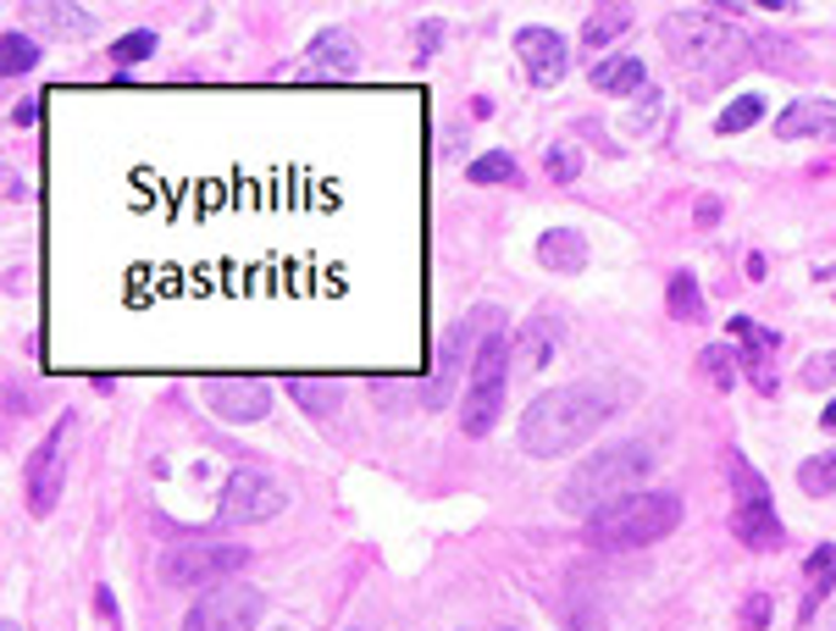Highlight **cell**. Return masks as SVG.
Listing matches in <instances>:
<instances>
[{
  "instance_id": "cell-1",
  "label": "cell",
  "mask_w": 836,
  "mask_h": 631,
  "mask_svg": "<svg viewBox=\"0 0 836 631\" xmlns=\"http://www.w3.org/2000/svg\"><path fill=\"white\" fill-rule=\"evenodd\" d=\"M626 399H632V383H621V377L549 388V394H538V399L527 405V416H521V448H527L532 460H560L565 448L588 443Z\"/></svg>"
},
{
  "instance_id": "cell-2",
  "label": "cell",
  "mask_w": 836,
  "mask_h": 631,
  "mask_svg": "<svg viewBox=\"0 0 836 631\" xmlns=\"http://www.w3.org/2000/svg\"><path fill=\"white\" fill-rule=\"evenodd\" d=\"M648 471H654V460H648V448H643V443L599 448L593 460H581V466L565 477L560 504H565L570 515H581V521H593L599 510H610V504L643 493V477H648Z\"/></svg>"
},
{
  "instance_id": "cell-3",
  "label": "cell",
  "mask_w": 836,
  "mask_h": 631,
  "mask_svg": "<svg viewBox=\"0 0 836 631\" xmlns=\"http://www.w3.org/2000/svg\"><path fill=\"white\" fill-rule=\"evenodd\" d=\"M682 526V499L676 493H632L610 510H599L581 537H588V549H648L659 537H671Z\"/></svg>"
},
{
  "instance_id": "cell-4",
  "label": "cell",
  "mask_w": 836,
  "mask_h": 631,
  "mask_svg": "<svg viewBox=\"0 0 836 631\" xmlns=\"http://www.w3.org/2000/svg\"><path fill=\"white\" fill-rule=\"evenodd\" d=\"M510 366H516V338H505V327H493L471 354V383L460 394V432L466 437H487L493 421L505 416V372Z\"/></svg>"
},
{
  "instance_id": "cell-5",
  "label": "cell",
  "mask_w": 836,
  "mask_h": 631,
  "mask_svg": "<svg viewBox=\"0 0 836 631\" xmlns=\"http://www.w3.org/2000/svg\"><path fill=\"white\" fill-rule=\"evenodd\" d=\"M659 34L687 67H731V56L742 50V28L726 12H671Z\"/></svg>"
},
{
  "instance_id": "cell-6",
  "label": "cell",
  "mask_w": 836,
  "mask_h": 631,
  "mask_svg": "<svg viewBox=\"0 0 836 631\" xmlns=\"http://www.w3.org/2000/svg\"><path fill=\"white\" fill-rule=\"evenodd\" d=\"M249 565V549H238V544H184V549H166L161 554V582L166 587H222V582H233L238 571Z\"/></svg>"
},
{
  "instance_id": "cell-7",
  "label": "cell",
  "mask_w": 836,
  "mask_h": 631,
  "mask_svg": "<svg viewBox=\"0 0 836 631\" xmlns=\"http://www.w3.org/2000/svg\"><path fill=\"white\" fill-rule=\"evenodd\" d=\"M267 609V593L249 587V582H222V587H205L195 598V609L184 615V631H256Z\"/></svg>"
},
{
  "instance_id": "cell-8",
  "label": "cell",
  "mask_w": 836,
  "mask_h": 631,
  "mask_svg": "<svg viewBox=\"0 0 836 631\" xmlns=\"http://www.w3.org/2000/svg\"><path fill=\"white\" fill-rule=\"evenodd\" d=\"M283 504H289L283 482L267 477V471H256V466H238V471L222 482V521H233V526L272 521V515H283Z\"/></svg>"
},
{
  "instance_id": "cell-9",
  "label": "cell",
  "mask_w": 836,
  "mask_h": 631,
  "mask_svg": "<svg viewBox=\"0 0 836 631\" xmlns=\"http://www.w3.org/2000/svg\"><path fill=\"white\" fill-rule=\"evenodd\" d=\"M67 443H72V416H61V426H50V437L28 455L23 466V493L34 515H50L61 504V482H67Z\"/></svg>"
},
{
  "instance_id": "cell-10",
  "label": "cell",
  "mask_w": 836,
  "mask_h": 631,
  "mask_svg": "<svg viewBox=\"0 0 836 631\" xmlns=\"http://www.w3.org/2000/svg\"><path fill=\"white\" fill-rule=\"evenodd\" d=\"M205 405L227 426H249L272 416V383L261 377H205Z\"/></svg>"
},
{
  "instance_id": "cell-11",
  "label": "cell",
  "mask_w": 836,
  "mask_h": 631,
  "mask_svg": "<svg viewBox=\"0 0 836 631\" xmlns=\"http://www.w3.org/2000/svg\"><path fill=\"white\" fill-rule=\"evenodd\" d=\"M516 56H521V67H527V78L532 83H560L565 78V67H570V56H565V39L554 34V28H521L516 34Z\"/></svg>"
},
{
  "instance_id": "cell-12",
  "label": "cell",
  "mask_w": 836,
  "mask_h": 631,
  "mask_svg": "<svg viewBox=\"0 0 836 631\" xmlns=\"http://www.w3.org/2000/svg\"><path fill=\"white\" fill-rule=\"evenodd\" d=\"M355 67H361V45H355L350 28H327V34L305 50V72H339V78H350Z\"/></svg>"
},
{
  "instance_id": "cell-13",
  "label": "cell",
  "mask_w": 836,
  "mask_h": 631,
  "mask_svg": "<svg viewBox=\"0 0 836 631\" xmlns=\"http://www.w3.org/2000/svg\"><path fill=\"white\" fill-rule=\"evenodd\" d=\"M731 537L742 549H776L781 544V521H776V510L770 504H737L731 510Z\"/></svg>"
},
{
  "instance_id": "cell-14",
  "label": "cell",
  "mask_w": 836,
  "mask_h": 631,
  "mask_svg": "<svg viewBox=\"0 0 836 631\" xmlns=\"http://www.w3.org/2000/svg\"><path fill=\"white\" fill-rule=\"evenodd\" d=\"M776 133L781 139H831L836 133V106H825V101H792L776 117Z\"/></svg>"
},
{
  "instance_id": "cell-15",
  "label": "cell",
  "mask_w": 836,
  "mask_h": 631,
  "mask_svg": "<svg viewBox=\"0 0 836 631\" xmlns=\"http://www.w3.org/2000/svg\"><path fill=\"white\" fill-rule=\"evenodd\" d=\"M554 338H560V322H554L549 311L527 316V327L516 332V366H521V372H543L549 354H554Z\"/></svg>"
},
{
  "instance_id": "cell-16",
  "label": "cell",
  "mask_w": 836,
  "mask_h": 631,
  "mask_svg": "<svg viewBox=\"0 0 836 631\" xmlns=\"http://www.w3.org/2000/svg\"><path fill=\"white\" fill-rule=\"evenodd\" d=\"M538 260L549 266V272H581V266H588V238H581L576 227H549L538 238Z\"/></svg>"
},
{
  "instance_id": "cell-17",
  "label": "cell",
  "mask_w": 836,
  "mask_h": 631,
  "mask_svg": "<svg viewBox=\"0 0 836 631\" xmlns=\"http://www.w3.org/2000/svg\"><path fill=\"white\" fill-rule=\"evenodd\" d=\"M593 89H604V95H637V89H648V67L637 56H610L593 67Z\"/></svg>"
},
{
  "instance_id": "cell-18",
  "label": "cell",
  "mask_w": 836,
  "mask_h": 631,
  "mask_svg": "<svg viewBox=\"0 0 836 631\" xmlns=\"http://www.w3.org/2000/svg\"><path fill=\"white\" fill-rule=\"evenodd\" d=\"M289 394L299 399V410L305 416H316V421H327L332 410H339V383H332V377H289Z\"/></svg>"
},
{
  "instance_id": "cell-19",
  "label": "cell",
  "mask_w": 836,
  "mask_h": 631,
  "mask_svg": "<svg viewBox=\"0 0 836 631\" xmlns=\"http://www.w3.org/2000/svg\"><path fill=\"white\" fill-rule=\"evenodd\" d=\"M632 28V7H599L588 23H581V45L588 50H604L610 39H621Z\"/></svg>"
},
{
  "instance_id": "cell-20",
  "label": "cell",
  "mask_w": 836,
  "mask_h": 631,
  "mask_svg": "<svg viewBox=\"0 0 836 631\" xmlns=\"http://www.w3.org/2000/svg\"><path fill=\"white\" fill-rule=\"evenodd\" d=\"M726 477H731V488H737V504H770V482L747 466L742 455H726Z\"/></svg>"
},
{
  "instance_id": "cell-21",
  "label": "cell",
  "mask_w": 836,
  "mask_h": 631,
  "mask_svg": "<svg viewBox=\"0 0 836 631\" xmlns=\"http://www.w3.org/2000/svg\"><path fill=\"white\" fill-rule=\"evenodd\" d=\"M664 305H671V316H682V322H698V316H704L698 278H693V272H676V278H671V289H664Z\"/></svg>"
},
{
  "instance_id": "cell-22",
  "label": "cell",
  "mask_w": 836,
  "mask_h": 631,
  "mask_svg": "<svg viewBox=\"0 0 836 631\" xmlns=\"http://www.w3.org/2000/svg\"><path fill=\"white\" fill-rule=\"evenodd\" d=\"M798 488H803V493H814V499L836 493V448H825V455H814V460H803V466H798Z\"/></svg>"
},
{
  "instance_id": "cell-23",
  "label": "cell",
  "mask_w": 836,
  "mask_h": 631,
  "mask_svg": "<svg viewBox=\"0 0 836 631\" xmlns=\"http://www.w3.org/2000/svg\"><path fill=\"white\" fill-rule=\"evenodd\" d=\"M560 626H565V631H610L604 615L593 609V598H581V593L560 598Z\"/></svg>"
},
{
  "instance_id": "cell-24",
  "label": "cell",
  "mask_w": 836,
  "mask_h": 631,
  "mask_svg": "<svg viewBox=\"0 0 836 631\" xmlns=\"http://www.w3.org/2000/svg\"><path fill=\"white\" fill-rule=\"evenodd\" d=\"M466 177H471V184H516V161L505 150H493V155H476L466 166Z\"/></svg>"
},
{
  "instance_id": "cell-25",
  "label": "cell",
  "mask_w": 836,
  "mask_h": 631,
  "mask_svg": "<svg viewBox=\"0 0 836 631\" xmlns=\"http://www.w3.org/2000/svg\"><path fill=\"white\" fill-rule=\"evenodd\" d=\"M760 117H765V101H760V95H737V101L720 112L715 128H720V133H742V128H754Z\"/></svg>"
},
{
  "instance_id": "cell-26",
  "label": "cell",
  "mask_w": 836,
  "mask_h": 631,
  "mask_svg": "<svg viewBox=\"0 0 836 631\" xmlns=\"http://www.w3.org/2000/svg\"><path fill=\"white\" fill-rule=\"evenodd\" d=\"M50 28L67 34V39H83V34H95V12L90 7H45Z\"/></svg>"
},
{
  "instance_id": "cell-27",
  "label": "cell",
  "mask_w": 836,
  "mask_h": 631,
  "mask_svg": "<svg viewBox=\"0 0 836 631\" xmlns=\"http://www.w3.org/2000/svg\"><path fill=\"white\" fill-rule=\"evenodd\" d=\"M698 372L715 383V388H731L737 383V360H731V349H720V343H709L704 354H698Z\"/></svg>"
},
{
  "instance_id": "cell-28",
  "label": "cell",
  "mask_w": 836,
  "mask_h": 631,
  "mask_svg": "<svg viewBox=\"0 0 836 631\" xmlns=\"http://www.w3.org/2000/svg\"><path fill=\"white\" fill-rule=\"evenodd\" d=\"M34 61H39V50H34V39H28V34H7V39H0V67H7L12 78H17V72H28Z\"/></svg>"
},
{
  "instance_id": "cell-29",
  "label": "cell",
  "mask_w": 836,
  "mask_h": 631,
  "mask_svg": "<svg viewBox=\"0 0 836 631\" xmlns=\"http://www.w3.org/2000/svg\"><path fill=\"white\" fill-rule=\"evenodd\" d=\"M150 56H155V34L150 28H133V34H122L111 45V61L117 67H133V61H150Z\"/></svg>"
},
{
  "instance_id": "cell-30",
  "label": "cell",
  "mask_w": 836,
  "mask_h": 631,
  "mask_svg": "<svg viewBox=\"0 0 836 631\" xmlns=\"http://www.w3.org/2000/svg\"><path fill=\"white\" fill-rule=\"evenodd\" d=\"M543 172L554 177V184H570V177L581 172V155H576L570 144H549V150H543Z\"/></svg>"
},
{
  "instance_id": "cell-31",
  "label": "cell",
  "mask_w": 836,
  "mask_h": 631,
  "mask_svg": "<svg viewBox=\"0 0 836 631\" xmlns=\"http://www.w3.org/2000/svg\"><path fill=\"white\" fill-rule=\"evenodd\" d=\"M803 383H809V388L836 383V349H825V354H809V360H803Z\"/></svg>"
},
{
  "instance_id": "cell-32",
  "label": "cell",
  "mask_w": 836,
  "mask_h": 631,
  "mask_svg": "<svg viewBox=\"0 0 836 631\" xmlns=\"http://www.w3.org/2000/svg\"><path fill=\"white\" fill-rule=\"evenodd\" d=\"M742 626H747V631L770 626V593H747V604H742Z\"/></svg>"
},
{
  "instance_id": "cell-33",
  "label": "cell",
  "mask_w": 836,
  "mask_h": 631,
  "mask_svg": "<svg viewBox=\"0 0 836 631\" xmlns=\"http://www.w3.org/2000/svg\"><path fill=\"white\" fill-rule=\"evenodd\" d=\"M654 117H659V95H654V89H643V112H632V117H626V133H648V128H654Z\"/></svg>"
},
{
  "instance_id": "cell-34",
  "label": "cell",
  "mask_w": 836,
  "mask_h": 631,
  "mask_svg": "<svg viewBox=\"0 0 836 631\" xmlns=\"http://www.w3.org/2000/svg\"><path fill=\"white\" fill-rule=\"evenodd\" d=\"M438 34H444V23H438V17H427V28H422V56H433V50H438Z\"/></svg>"
},
{
  "instance_id": "cell-35",
  "label": "cell",
  "mask_w": 836,
  "mask_h": 631,
  "mask_svg": "<svg viewBox=\"0 0 836 631\" xmlns=\"http://www.w3.org/2000/svg\"><path fill=\"white\" fill-rule=\"evenodd\" d=\"M715 217H720V200H715V195H704V200H698V227H709Z\"/></svg>"
},
{
  "instance_id": "cell-36",
  "label": "cell",
  "mask_w": 836,
  "mask_h": 631,
  "mask_svg": "<svg viewBox=\"0 0 836 631\" xmlns=\"http://www.w3.org/2000/svg\"><path fill=\"white\" fill-rule=\"evenodd\" d=\"M34 117H39V101H17V112H12V122H23V128H28Z\"/></svg>"
},
{
  "instance_id": "cell-37",
  "label": "cell",
  "mask_w": 836,
  "mask_h": 631,
  "mask_svg": "<svg viewBox=\"0 0 836 631\" xmlns=\"http://www.w3.org/2000/svg\"><path fill=\"white\" fill-rule=\"evenodd\" d=\"M820 421H825V432H836V399L825 405V416H820Z\"/></svg>"
},
{
  "instance_id": "cell-38",
  "label": "cell",
  "mask_w": 836,
  "mask_h": 631,
  "mask_svg": "<svg viewBox=\"0 0 836 631\" xmlns=\"http://www.w3.org/2000/svg\"><path fill=\"white\" fill-rule=\"evenodd\" d=\"M0 631H23V626H17V620H7V626H0Z\"/></svg>"
}]
</instances>
